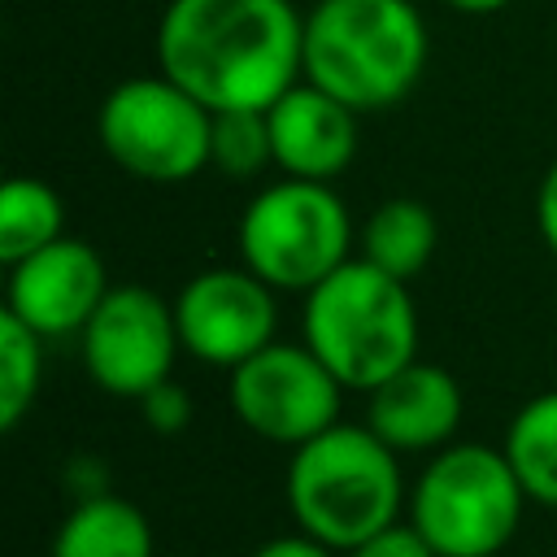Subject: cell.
<instances>
[{
    "mask_svg": "<svg viewBox=\"0 0 557 557\" xmlns=\"http://www.w3.org/2000/svg\"><path fill=\"white\" fill-rule=\"evenodd\" d=\"M287 509L300 535L348 553L374 531L400 522L409 505L400 453L387 448L366 422H335L287 461Z\"/></svg>",
    "mask_w": 557,
    "mask_h": 557,
    "instance_id": "obj_2",
    "label": "cell"
},
{
    "mask_svg": "<svg viewBox=\"0 0 557 557\" xmlns=\"http://www.w3.org/2000/svg\"><path fill=\"white\" fill-rule=\"evenodd\" d=\"M65 487H74V500H87V496H100L109 492V474L96 457H74L65 466Z\"/></svg>",
    "mask_w": 557,
    "mask_h": 557,
    "instance_id": "obj_23",
    "label": "cell"
},
{
    "mask_svg": "<svg viewBox=\"0 0 557 557\" xmlns=\"http://www.w3.org/2000/svg\"><path fill=\"white\" fill-rule=\"evenodd\" d=\"M357 117L348 104L326 96L313 83L287 87L270 109V144L274 165L283 178H309V183H335L352 157H357Z\"/></svg>",
    "mask_w": 557,
    "mask_h": 557,
    "instance_id": "obj_13",
    "label": "cell"
},
{
    "mask_svg": "<svg viewBox=\"0 0 557 557\" xmlns=\"http://www.w3.org/2000/svg\"><path fill=\"white\" fill-rule=\"evenodd\" d=\"M344 383L300 339H274L235 370H226V405L244 431L265 444L300 448L339 422Z\"/></svg>",
    "mask_w": 557,
    "mask_h": 557,
    "instance_id": "obj_8",
    "label": "cell"
},
{
    "mask_svg": "<svg viewBox=\"0 0 557 557\" xmlns=\"http://www.w3.org/2000/svg\"><path fill=\"white\" fill-rule=\"evenodd\" d=\"M239 265L274 292H313L352 252V218L331 183L278 178L261 187L235 226Z\"/></svg>",
    "mask_w": 557,
    "mask_h": 557,
    "instance_id": "obj_6",
    "label": "cell"
},
{
    "mask_svg": "<svg viewBox=\"0 0 557 557\" xmlns=\"http://www.w3.org/2000/svg\"><path fill=\"white\" fill-rule=\"evenodd\" d=\"M339 557H440V553L422 540V531H418L409 518H400V522L374 531L370 540H361L357 548H348V553H339Z\"/></svg>",
    "mask_w": 557,
    "mask_h": 557,
    "instance_id": "obj_21",
    "label": "cell"
},
{
    "mask_svg": "<svg viewBox=\"0 0 557 557\" xmlns=\"http://www.w3.org/2000/svg\"><path fill=\"white\" fill-rule=\"evenodd\" d=\"M174 322L187 357L235 370L278 339V292L248 265H209L178 287Z\"/></svg>",
    "mask_w": 557,
    "mask_h": 557,
    "instance_id": "obj_10",
    "label": "cell"
},
{
    "mask_svg": "<svg viewBox=\"0 0 557 557\" xmlns=\"http://www.w3.org/2000/svg\"><path fill=\"white\" fill-rule=\"evenodd\" d=\"M209 135L213 113L161 70L122 78L96 113L104 157L139 183L196 178L209 165Z\"/></svg>",
    "mask_w": 557,
    "mask_h": 557,
    "instance_id": "obj_7",
    "label": "cell"
},
{
    "mask_svg": "<svg viewBox=\"0 0 557 557\" xmlns=\"http://www.w3.org/2000/svg\"><path fill=\"white\" fill-rule=\"evenodd\" d=\"M426 52L413 0H318L305 13V83L352 113L400 104L418 87Z\"/></svg>",
    "mask_w": 557,
    "mask_h": 557,
    "instance_id": "obj_3",
    "label": "cell"
},
{
    "mask_svg": "<svg viewBox=\"0 0 557 557\" xmlns=\"http://www.w3.org/2000/svg\"><path fill=\"white\" fill-rule=\"evenodd\" d=\"M135 405H139L144 422H148L157 435H183V431L191 426V392H187L183 383H174V379L157 383V387L144 392Z\"/></svg>",
    "mask_w": 557,
    "mask_h": 557,
    "instance_id": "obj_20",
    "label": "cell"
},
{
    "mask_svg": "<svg viewBox=\"0 0 557 557\" xmlns=\"http://www.w3.org/2000/svg\"><path fill=\"white\" fill-rule=\"evenodd\" d=\"M104 296H109L104 257L87 239L61 235L57 244L9 265L4 309L17 313L44 339H61V335H78Z\"/></svg>",
    "mask_w": 557,
    "mask_h": 557,
    "instance_id": "obj_11",
    "label": "cell"
},
{
    "mask_svg": "<svg viewBox=\"0 0 557 557\" xmlns=\"http://www.w3.org/2000/svg\"><path fill=\"white\" fill-rule=\"evenodd\" d=\"M78 352L100 392L139 400L157 383L174 379V361L183 352L174 305L139 283L109 287L91 322L78 331Z\"/></svg>",
    "mask_w": 557,
    "mask_h": 557,
    "instance_id": "obj_9",
    "label": "cell"
},
{
    "mask_svg": "<svg viewBox=\"0 0 557 557\" xmlns=\"http://www.w3.org/2000/svg\"><path fill=\"white\" fill-rule=\"evenodd\" d=\"M65 235V205L57 187L30 174H13L0 187V261L13 265Z\"/></svg>",
    "mask_w": 557,
    "mask_h": 557,
    "instance_id": "obj_17",
    "label": "cell"
},
{
    "mask_svg": "<svg viewBox=\"0 0 557 557\" xmlns=\"http://www.w3.org/2000/svg\"><path fill=\"white\" fill-rule=\"evenodd\" d=\"M535 231H540L544 248L557 257V161L544 170L540 191H535Z\"/></svg>",
    "mask_w": 557,
    "mask_h": 557,
    "instance_id": "obj_22",
    "label": "cell"
},
{
    "mask_svg": "<svg viewBox=\"0 0 557 557\" xmlns=\"http://www.w3.org/2000/svg\"><path fill=\"white\" fill-rule=\"evenodd\" d=\"M466 413V396L461 383L435 366V361H409L405 370H396L387 383H379L374 392H366V426L405 453H440L457 440Z\"/></svg>",
    "mask_w": 557,
    "mask_h": 557,
    "instance_id": "obj_12",
    "label": "cell"
},
{
    "mask_svg": "<svg viewBox=\"0 0 557 557\" xmlns=\"http://www.w3.org/2000/svg\"><path fill=\"white\" fill-rule=\"evenodd\" d=\"M500 453L509 457L527 500L557 509V387L531 396L509 418Z\"/></svg>",
    "mask_w": 557,
    "mask_h": 557,
    "instance_id": "obj_16",
    "label": "cell"
},
{
    "mask_svg": "<svg viewBox=\"0 0 557 557\" xmlns=\"http://www.w3.org/2000/svg\"><path fill=\"white\" fill-rule=\"evenodd\" d=\"M300 339L348 392H374L418 361V305L405 278L348 257L313 292H305Z\"/></svg>",
    "mask_w": 557,
    "mask_h": 557,
    "instance_id": "obj_4",
    "label": "cell"
},
{
    "mask_svg": "<svg viewBox=\"0 0 557 557\" xmlns=\"http://www.w3.org/2000/svg\"><path fill=\"white\" fill-rule=\"evenodd\" d=\"M248 557H339V553H331L326 544H318V540L296 531V535H274V540L257 544Z\"/></svg>",
    "mask_w": 557,
    "mask_h": 557,
    "instance_id": "obj_24",
    "label": "cell"
},
{
    "mask_svg": "<svg viewBox=\"0 0 557 557\" xmlns=\"http://www.w3.org/2000/svg\"><path fill=\"white\" fill-rule=\"evenodd\" d=\"M448 9H457V13H470V17H487V13H500V9H509L513 0H444Z\"/></svg>",
    "mask_w": 557,
    "mask_h": 557,
    "instance_id": "obj_25",
    "label": "cell"
},
{
    "mask_svg": "<svg viewBox=\"0 0 557 557\" xmlns=\"http://www.w3.org/2000/svg\"><path fill=\"white\" fill-rule=\"evenodd\" d=\"M357 244H361L357 257H366L370 265L387 270L392 278L413 283L426 270V261L435 257L440 222H435L431 205H422L413 196H392V200L370 209Z\"/></svg>",
    "mask_w": 557,
    "mask_h": 557,
    "instance_id": "obj_15",
    "label": "cell"
},
{
    "mask_svg": "<svg viewBox=\"0 0 557 557\" xmlns=\"http://www.w3.org/2000/svg\"><path fill=\"white\" fill-rule=\"evenodd\" d=\"M527 492L500 448L453 440L409 483L405 518L440 557H496L522 527Z\"/></svg>",
    "mask_w": 557,
    "mask_h": 557,
    "instance_id": "obj_5",
    "label": "cell"
},
{
    "mask_svg": "<svg viewBox=\"0 0 557 557\" xmlns=\"http://www.w3.org/2000/svg\"><path fill=\"white\" fill-rule=\"evenodd\" d=\"M152 553L157 540L148 513L117 492L74 500L48 544V557H152Z\"/></svg>",
    "mask_w": 557,
    "mask_h": 557,
    "instance_id": "obj_14",
    "label": "cell"
},
{
    "mask_svg": "<svg viewBox=\"0 0 557 557\" xmlns=\"http://www.w3.org/2000/svg\"><path fill=\"white\" fill-rule=\"evenodd\" d=\"M209 165L222 178H235V183L239 178H257L265 165H274L265 109H222V113H213Z\"/></svg>",
    "mask_w": 557,
    "mask_h": 557,
    "instance_id": "obj_19",
    "label": "cell"
},
{
    "mask_svg": "<svg viewBox=\"0 0 557 557\" xmlns=\"http://www.w3.org/2000/svg\"><path fill=\"white\" fill-rule=\"evenodd\" d=\"M44 383V335L30 331L17 313H0V426L17 431L35 409Z\"/></svg>",
    "mask_w": 557,
    "mask_h": 557,
    "instance_id": "obj_18",
    "label": "cell"
},
{
    "mask_svg": "<svg viewBox=\"0 0 557 557\" xmlns=\"http://www.w3.org/2000/svg\"><path fill=\"white\" fill-rule=\"evenodd\" d=\"M157 70L209 113L270 109L305 78V13L292 0H170Z\"/></svg>",
    "mask_w": 557,
    "mask_h": 557,
    "instance_id": "obj_1",
    "label": "cell"
}]
</instances>
